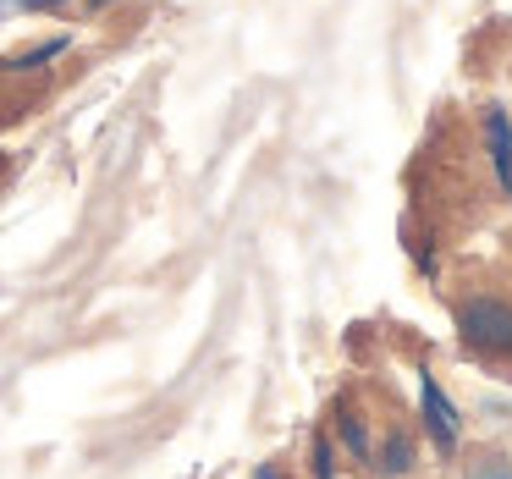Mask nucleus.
<instances>
[{
	"label": "nucleus",
	"mask_w": 512,
	"mask_h": 479,
	"mask_svg": "<svg viewBox=\"0 0 512 479\" xmlns=\"http://www.w3.org/2000/svg\"><path fill=\"white\" fill-rule=\"evenodd\" d=\"M452 320H457L463 358L512 380V298L507 292H468V298L452 303Z\"/></svg>",
	"instance_id": "1"
},
{
	"label": "nucleus",
	"mask_w": 512,
	"mask_h": 479,
	"mask_svg": "<svg viewBox=\"0 0 512 479\" xmlns=\"http://www.w3.org/2000/svg\"><path fill=\"white\" fill-rule=\"evenodd\" d=\"M419 424H424V435H430L435 452L457 457V446H463V408L446 397V386L430 375V369H419Z\"/></svg>",
	"instance_id": "2"
},
{
	"label": "nucleus",
	"mask_w": 512,
	"mask_h": 479,
	"mask_svg": "<svg viewBox=\"0 0 512 479\" xmlns=\"http://www.w3.org/2000/svg\"><path fill=\"white\" fill-rule=\"evenodd\" d=\"M419 468V441H413L408 424H386L375 441V457H369V474L375 479H408Z\"/></svg>",
	"instance_id": "3"
},
{
	"label": "nucleus",
	"mask_w": 512,
	"mask_h": 479,
	"mask_svg": "<svg viewBox=\"0 0 512 479\" xmlns=\"http://www.w3.org/2000/svg\"><path fill=\"white\" fill-rule=\"evenodd\" d=\"M331 424H336V441H331V446H336V452H342L353 468H364V474H369V457H375V430H369V419L353 408V402H336V408H331Z\"/></svg>",
	"instance_id": "4"
},
{
	"label": "nucleus",
	"mask_w": 512,
	"mask_h": 479,
	"mask_svg": "<svg viewBox=\"0 0 512 479\" xmlns=\"http://www.w3.org/2000/svg\"><path fill=\"white\" fill-rule=\"evenodd\" d=\"M457 479H512V446L479 441L468 452H457Z\"/></svg>",
	"instance_id": "5"
},
{
	"label": "nucleus",
	"mask_w": 512,
	"mask_h": 479,
	"mask_svg": "<svg viewBox=\"0 0 512 479\" xmlns=\"http://www.w3.org/2000/svg\"><path fill=\"white\" fill-rule=\"evenodd\" d=\"M485 149H490V166H496V188L512 193V122L501 105H485Z\"/></svg>",
	"instance_id": "6"
},
{
	"label": "nucleus",
	"mask_w": 512,
	"mask_h": 479,
	"mask_svg": "<svg viewBox=\"0 0 512 479\" xmlns=\"http://www.w3.org/2000/svg\"><path fill=\"white\" fill-rule=\"evenodd\" d=\"M67 45H72V39L56 34V39H45V45H34V50H23V56H12V61H6V72H34V67H45V61L67 56Z\"/></svg>",
	"instance_id": "7"
},
{
	"label": "nucleus",
	"mask_w": 512,
	"mask_h": 479,
	"mask_svg": "<svg viewBox=\"0 0 512 479\" xmlns=\"http://www.w3.org/2000/svg\"><path fill=\"white\" fill-rule=\"evenodd\" d=\"M309 468H314V479H342V474H336V446H331V430H314V441H309Z\"/></svg>",
	"instance_id": "8"
},
{
	"label": "nucleus",
	"mask_w": 512,
	"mask_h": 479,
	"mask_svg": "<svg viewBox=\"0 0 512 479\" xmlns=\"http://www.w3.org/2000/svg\"><path fill=\"white\" fill-rule=\"evenodd\" d=\"M17 12H61V6H72V0H12Z\"/></svg>",
	"instance_id": "9"
},
{
	"label": "nucleus",
	"mask_w": 512,
	"mask_h": 479,
	"mask_svg": "<svg viewBox=\"0 0 512 479\" xmlns=\"http://www.w3.org/2000/svg\"><path fill=\"white\" fill-rule=\"evenodd\" d=\"M254 479H281V468H276V463H259V468H254Z\"/></svg>",
	"instance_id": "10"
},
{
	"label": "nucleus",
	"mask_w": 512,
	"mask_h": 479,
	"mask_svg": "<svg viewBox=\"0 0 512 479\" xmlns=\"http://www.w3.org/2000/svg\"><path fill=\"white\" fill-rule=\"evenodd\" d=\"M100 6H111V0H89V12H100Z\"/></svg>",
	"instance_id": "11"
},
{
	"label": "nucleus",
	"mask_w": 512,
	"mask_h": 479,
	"mask_svg": "<svg viewBox=\"0 0 512 479\" xmlns=\"http://www.w3.org/2000/svg\"><path fill=\"white\" fill-rule=\"evenodd\" d=\"M0 12H6V0H0Z\"/></svg>",
	"instance_id": "12"
}]
</instances>
